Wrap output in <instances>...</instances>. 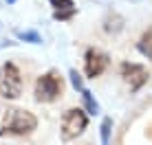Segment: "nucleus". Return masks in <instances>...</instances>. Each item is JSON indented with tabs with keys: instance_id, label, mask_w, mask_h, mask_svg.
<instances>
[{
	"instance_id": "f8f14e48",
	"label": "nucleus",
	"mask_w": 152,
	"mask_h": 145,
	"mask_svg": "<svg viewBox=\"0 0 152 145\" xmlns=\"http://www.w3.org/2000/svg\"><path fill=\"white\" fill-rule=\"evenodd\" d=\"M51 4L55 7V11H66V9H75L73 0H51Z\"/></svg>"
},
{
	"instance_id": "423d86ee",
	"label": "nucleus",
	"mask_w": 152,
	"mask_h": 145,
	"mask_svg": "<svg viewBox=\"0 0 152 145\" xmlns=\"http://www.w3.org/2000/svg\"><path fill=\"white\" fill-rule=\"evenodd\" d=\"M106 66H108V55L106 53H102V51H97V49L86 51V55H84V68H86V75L91 77V79L99 77L106 70Z\"/></svg>"
},
{
	"instance_id": "0eeeda50",
	"label": "nucleus",
	"mask_w": 152,
	"mask_h": 145,
	"mask_svg": "<svg viewBox=\"0 0 152 145\" xmlns=\"http://www.w3.org/2000/svg\"><path fill=\"white\" fill-rule=\"evenodd\" d=\"M80 95H82V101H84V112H86V115H97V112H99V103L93 99L91 90L84 86L80 90Z\"/></svg>"
},
{
	"instance_id": "ddd939ff",
	"label": "nucleus",
	"mask_w": 152,
	"mask_h": 145,
	"mask_svg": "<svg viewBox=\"0 0 152 145\" xmlns=\"http://www.w3.org/2000/svg\"><path fill=\"white\" fill-rule=\"evenodd\" d=\"M75 11H77V9H66V11H55V13H53V18H55V20H60V22H62V20H71L73 15H75Z\"/></svg>"
},
{
	"instance_id": "9d476101",
	"label": "nucleus",
	"mask_w": 152,
	"mask_h": 145,
	"mask_svg": "<svg viewBox=\"0 0 152 145\" xmlns=\"http://www.w3.org/2000/svg\"><path fill=\"white\" fill-rule=\"evenodd\" d=\"M102 145H110V132H113V119H104L102 121Z\"/></svg>"
},
{
	"instance_id": "2eb2a0df",
	"label": "nucleus",
	"mask_w": 152,
	"mask_h": 145,
	"mask_svg": "<svg viewBox=\"0 0 152 145\" xmlns=\"http://www.w3.org/2000/svg\"><path fill=\"white\" fill-rule=\"evenodd\" d=\"M13 2H15V0H7V4H13Z\"/></svg>"
},
{
	"instance_id": "1a4fd4ad",
	"label": "nucleus",
	"mask_w": 152,
	"mask_h": 145,
	"mask_svg": "<svg viewBox=\"0 0 152 145\" xmlns=\"http://www.w3.org/2000/svg\"><path fill=\"white\" fill-rule=\"evenodd\" d=\"M104 29L108 31V33H119V31L124 29V20L119 18L117 13H110L106 18V24H104Z\"/></svg>"
},
{
	"instance_id": "39448f33",
	"label": "nucleus",
	"mask_w": 152,
	"mask_h": 145,
	"mask_svg": "<svg viewBox=\"0 0 152 145\" xmlns=\"http://www.w3.org/2000/svg\"><path fill=\"white\" fill-rule=\"evenodd\" d=\"M121 77L124 81L130 86V90H139L141 86L148 81V70L143 68L141 64H130V62H124L121 64Z\"/></svg>"
},
{
	"instance_id": "4468645a",
	"label": "nucleus",
	"mask_w": 152,
	"mask_h": 145,
	"mask_svg": "<svg viewBox=\"0 0 152 145\" xmlns=\"http://www.w3.org/2000/svg\"><path fill=\"white\" fill-rule=\"evenodd\" d=\"M9 44H11V42H0V49H2V46H9Z\"/></svg>"
},
{
	"instance_id": "f257e3e1",
	"label": "nucleus",
	"mask_w": 152,
	"mask_h": 145,
	"mask_svg": "<svg viewBox=\"0 0 152 145\" xmlns=\"http://www.w3.org/2000/svg\"><path fill=\"white\" fill-rule=\"evenodd\" d=\"M38 128V119L33 112L24 110V108H9L2 117V125H0V136L11 134V136H27Z\"/></svg>"
},
{
	"instance_id": "7ed1b4c3",
	"label": "nucleus",
	"mask_w": 152,
	"mask_h": 145,
	"mask_svg": "<svg viewBox=\"0 0 152 145\" xmlns=\"http://www.w3.org/2000/svg\"><path fill=\"white\" fill-rule=\"evenodd\" d=\"M62 88H64L62 77L57 72H46V75L38 77V81H35V101L53 103L62 95Z\"/></svg>"
},
{
	"instance_id": "20e7f679",
	"label": "nucleus",
	"mask_w": 152,
	"mask_h": 145,
	"mask_svg": "<svg viewBox=\"0 0 152 145\" xmlns=\"http://www.w3.org/2000/svg\"><path fill=\"white\" fill-rule=\"evenodd\" d=\"M88 125V117L86 112L80 110V108H71V110L64 112V117H62V138L64 141H71V138H77L80 134L86 130Z\"/></svg>"
},
{
	"instance_id": "9b49d317",
	"label": "nucleus",
	"mask_w": 152,
	"mask_h": 145,
	"mask_svg": "<svg viewBox=\"0 0 152 145\" xmlns=\"http://www.w3.org/2000/svg\"><path fill=\"white\" fill-rule=\"evenodd\" d=\"M18 38L24 40V42H31V44H42V38L38 31H18Z\"/></svg>"
},
{
	"instance_id": "6e6552de",
	"label": "nucleus",
	"mask_w": 152,
	"mask_h": 145,
	"mask_svg": "<svg viewBox=\"0 0 152 145\" xmlns=\"http://www.w3.org/2000/svg\"><path fill=\"white\" fill-rule=\"evenodd\" d=\"M137 49L141 51V55H145L148 59H152V29H150V31H145V33H143V38L139 40Z\"/></svg>"
},
{
	"instance_id": "f03ea898",
	"label": "nucleus",
	"mask_w": 152,
	"mask_h": 145,
	"mask_svg": "<svg viewBox=\"0 0 152 145\" xmlns=\"http://www.w3.org/2000/svg\"><path fill=\"white\" fill-rule=\"evenodd\" d=\"M22 95V75L13 62L0 66V97L2 99H18Z\"/></svg>"
}]
</instances>
